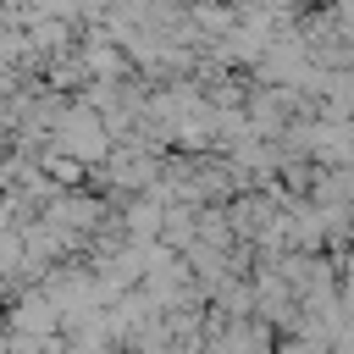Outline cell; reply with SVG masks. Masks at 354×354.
Returning a JSON list of instances; mask_svg holds the SVG:
<instances>
[{
  "mask_svg": "<svg viewBox=\"0 0 354 354\" xmlns=\"http://www.w3.org/2000/svg\"><path fill=\"white\" fill-rule=\"evenodd\" d=\"M282 354H315V348H304V343H288V348H282Z\"/></svg>",
  "mask_w": 354,
  "mask_h": 354,
  "instance_id": "6da1fadb",
  "label": "cell"
}]
</instances>
